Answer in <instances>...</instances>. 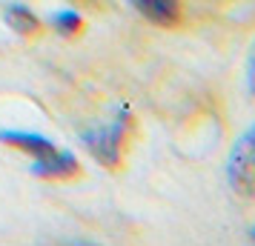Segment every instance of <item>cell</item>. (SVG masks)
<instances>
[{
    "instance_id": "obj_1",
    "label": "cell",
    "mask_w": 255,
    "mask_h": 246,
    "mask_svg": "<svg viewBox=\"0 0 255 246\" xmlns=\"http://www.w3.org/2000/svg\"><path fill=\"white\" fill-rule=\"evenodd\" d=\"M227 175L235 192L255 198V126L232 146L227 161Z\"/></svg>"
},
{
    "instance_id": "obj_2",
    "label": "cell",
    "mask_w": 255,
    "mask_h": 246,
    "mask_svg": "<svg viewBox=\"0 0 255 246\" xmlns=\"http://www.w3.org/2000/svg\"><path fill=\"white\" fill-rule=\"evenodd\" d=\"M124 132H127V115H118L115 120L106 123V126H95V129L83 132V143H86V149H89L104 166L115 169L118 161H121Z\"/></svg>"
},
{
    "instance_id": "obj_3",
    "label": "cell",
    "mask_w": 255,
    "mask_h": 246,
    "mask_svg": "<svg viewBox=\"0 0 255 246\" xmlns=\"http://www.w3.org/2000/svg\"><path fill=\"white\" fill-rule=\"evenodd\" d=\"M138 14H143L155 26H175L181 20V0H129Z\"/></svg>"
},
{
    "instance_id": "obj_4",
    "label": "cell",
    "mask_w": 255,
    "mask_h": 246,
    "mask_svg": "<svg viewBox=\"0 0 255 246\" xmlns=\"http://www.w3.org/2000/svg\"><path fill=\"white\" fill-rule=\"evenodd\" d=\"M32 172H35L37 177H69V175L78 172V161H75V155L66 152V149H55L52 155L35 158Z\"/></svg>"
},
{
    "instance_id": "obj_5",
    "label": "cell",
    "mask_w": 255,
    "mask_h": 246,
    "mask_svg": "<svg viewBox=\"0 0 255 246\" xmlns=\"http://www.w3.org/2000/svg\"><path fill=\"white\" fill-rule=\"evenodd\" d=\"M0 141L20 149V152H29L32 158H43V155H52L58 146L52 141H46L43 135H32V132H14V129H3L0 132Z\"/></svg>"
},
{
    "instance_id": "obj_6",
    "label": "cell",
    "mask_w": 255,
    "mask_h": 246,
    "mask_svg": "<svg viewBox=\"0 0 255 246\" xmlns=\"http://www.w3.org/2000/svg\"><path fill=\"white\" fill-rule=\"evenodd\" d=\"M6 23L12 26L17 35H35L37 26H40L35 14L29 12L26 6H20V3H14V6H9V9H6Z\"/></svg>"
},
{
    "instance_id": "obj_7",
    "label": "cell",
    "mask_w": 255,
    "mask_h": 246,
    "mask_svg": "<svg viewBox=\"0 0 255 246\" xmlns=\"http://www.w3.org/2000/svg\"><path fill=\"white\" fill-rule=\"evenodd\" d=\"M52 26L58 29L60 35H75L81 29V14L72 12V9H60V12L52 14Z\"/></svg>"
},
{
    "instance_id": "obj_8",
    "label": "cell",
    "mask_w": 255,
    "mask_h": 246,
    "mask_svg": "<svg viewBox=\"0 0 255 246\" xmlns=\"http://www.w3.org/2000/svg\"><path fill=\"white\" fill-rule=\"evenodd\" d=\"M247 83H250V92L255 94V52L250 58V69H247Z\"/></svg>"
},
{
    "instance_id": "obj_9",
    "label": "cell",
    "mask_w": 255,
    "mask_h": 246,
    "mask_svg": "<svg viewBox=\"0 0 255 246\" xmlns=\"http://www.w3.org/2000/svg\"><path fill=\"white\" fill-rule=\"evenodd\" d=\"M253 238H255V229H253Z\"/></svg>"
}]
</instances>
